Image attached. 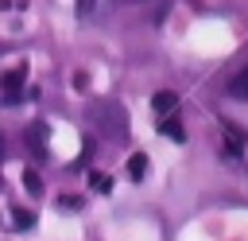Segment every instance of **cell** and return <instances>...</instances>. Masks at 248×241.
Wrapping results in <instances>:
<instances>
[{
    "mask_svg": "<svg viewBox=\"0 0 248 241\" xmlns=\"http://www.w3.org/2000/svg\"><path fill=\"white\" fill-rule=\"evenodd\" d=\"M174 109H178V93H174V89H159V93L151 97V113H155V117H170Z\"/></svg>",
    "mask_w": 248,
    "mask_h": 241,
    "instance_id": "3",
    "label": "cell"
},
{
    "mask_svg": "<svg viewBox=\"0 0 248 241\" xmlns=\"http://www.w3.org/2000/svg\"><path fill=\"white\" fill-rule=\"evenodd\" d=\"M105 8H108V0H78V12H81L85 19H89V16H101Z\"/></svg>",
    "mask_w": 248,
    "mask_h": 241,
    "instance_id": "8",
    "label": "cell"
},
{
    "mask_svg": "<svg viewBox=\"0 0 248 241\" xmlns=\"http://www.w3.org/2000/svg\"><path fill=\"white\" fill-rule=\"evenodd\" d=\"M225 148H229V155H240V148H244V132H240L236 124H225Z\"/></svg>",
    "mask_w": 248,
    "mask_h": 241,
    "instance_id": "5",
    "label": "cell"
},
{
    "mask_svg": "<svg viewBox=\"0 0 248 241\" xmlns=\"http://www.w3.org/2000/svg\"><path fill=\"white\" fill-rule=\"evenodd\" d=\"M27 148H35V155H46V128L43 124L27 128Z\"/></svg>",
    "mask_w": 248,
    "mask_h": 241,
    "instance_id": "4",
    "label": "cell"
},
{
    "mask_svg": "<svg viewBox=\"0 0 248 241\" xmlns=\"http://www.w3.org/2000/svg\"><path fill=\"white\" fill-rule=\"evenodd\" d=\"M23 78H27L23 66H12L8 74H0V89H4V101H8V105L23 97Z\"/></svg>",
    "mask_w": 248,
    "mask_h": 241,
    "instance_id": "2",
    "label": "cell"
},
{
    "mask_svg": "<svg viewBox=\"0 0 248 241\" xmlns=\"http://www.w3.org/2000/svg\"><path fill=\"white\" fill-rule=\"evenodd\" d=\"M163 136H170L174 144H178V140H186V132H182V124H178L174 117H163Z\"/></svg>",
    "mask_w": 248,
    "mask_h": 241,
    "instance_id": "9",
    "label": "cell"
},
{
    "mask_svg": "<svg viewBox=\"0 0 248 241\" xmlns=\"http://www.w3.org/2000/svg\"><path fill=\"white\" fill-rule=\"evenodd\" d=\"M23 187H27V194H43V179H39V171H23Z\"/></svg>",
    "mask_w": 248,
    "mask_h": 241,
    "instance_id": "11",
    "label": "cell"
},
{
    "mask_svg": "<svg viewBox=\"0 0 248 241\" xmlns=\"http://www.w3.org/2000/svg\"><path fill=\"white\" fill-rule=\"evenodd\" d=\"M85 86H89V74L78 70V74H74V89H85Z\"/></svg>",
    "mask_w": 248,
    "mask_h": 241,
    "instance_id": "14",
    "label": "cell"
},
{
    "mask_svg": "<svg viewBox=\"0 0 248 241\" xmlns=\"http://www.w3.org/2000/svg\"><path fill=\"white\" fill-rule=\"evenodd\" d=\"M229 93H232V97H248V66L232 74V82H229Z\"/></svg>",
    "mask_w": 248,
    "mask_h": 241,
    "instance_id": "7",
    "label": "cell"
},
{
    "mask_svg": "<svg viewBox=\"0 0 248 241\" xmlns=\"http://www.w3.org/2000/svg\"><path fill=\"white\" fill-rule=\"evenodd\" d=\"M12 222H16L19 229H31V225H35V210H23V206H16V210H12Z\"/></svg>",
    "mask_w": 248,
    "mask_h": 241,
    "instance_id": "10",
    "label": "cell"
},
{
    "mask_svg": "<svg viewBox=\"0 0 248 241\" xmlns=\"http://www.w3.org/2000/svg\"><path fill=\"white\" fill-rule=\"evenodd\" d=\"M54 206H58V210H81V198H78V194H62Z\"/></svg>",
    "mask_w": 248,
    "mask_h": 241,
    "instance_id": "12",
    "label": "cell"
},
{
    "mask_svg": "<svg viewBox=\"0 0 248 241\" xmlns=\"http://www.w3.org/2000/svg\"><path fill=\"white\" fill-rule=\"evenodd\" d=\"M128 175H132L136 183L147 175V155H143V152H132V155H128Z\"/></svg>",
    "mask_w": 248,
    "mask_h": 241,
    "instance_id": "6",
    "label": "cell"
},
{
    "mask_svg": "<svg viewBox=\"0 0 248 241\" xmlns=\"http://www.w3.org/2000/svg\"><path fill=\"white\" fill-rule=\"evenodd\" d=\"M89 187H97V190H108V187H112V179L97 171V175H89Z\"/></svg>",
    "mask_w": 248,
    "mask_h": 241,
    "instance_id": "13",
    "label": "cell"
},
{
    "mask_svg": "<svg viewBox=\"0 0 248 241\" xmlns=\"http://www.w3.org/2000/svg\"><path fill=\"white\" fill-rule=\"evenodd\" d=\"M89 120H93L105 136H112V140L128 136V113H124V105H116V101H89Z\"/></svg>",
    "mask_w": 248,
    "mask_h": 241,
    "instance_id": "1",
    "label": "cell"
}]
</instances>
